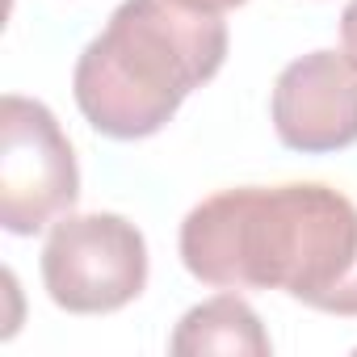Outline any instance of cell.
<instances>
[{"label": "cell", "mask_w": 357, "mask_h": 357, "mask_svg": "<svg viewBox=\"0 0 357 357\" xmlns=\"http://www.w3.org/2000/svg\"><path fill=\"white\" fill-rule=\"evenodd\" d=\"M176 248L215 290H286L332 315L357 269V206L324 181L219 190L185 215Z\"/></svg>", "instance_id": "6da1fadb"}, {"label": "cell", "mask_w": 357, "mask_h": 357, "mask_svg": "<svg viewBox=\"0 0 357 357\" xmlns=\"http://www.w3.org/2000/svg\"><path fill=\"white\" fill-rule=\"evenodd\" d=\"M227 26L176 0H122L109 26L80 51L72 93L84 122L109 139H147L181 101L219 76Z\"/></svg>", "instance_id": "7a4b0ae2"}, {"label": "cell", "mask_w": 357, "mask_h": 357, "mask_svg": "<svg viewBox=\"0 0 357 357\" xmlns=\"http://www.w3.org/2000/svg\"><path fill=\"white\" fill-rule=\"evenodd\" d=\"M80 198V168L59 118L9 93L0 101V227L9 236H38L72 215Z\"/></svg>", "instance_id": "3957f363"}, {"label": "cell", "mask_w": 357, "mask_h": 357, "mask_svg": "<svg viewBox=\"0 0 357 357\" xmlns=\"http://www.w3.org/2000/svg\"><path fill=\"white\" fill-rule=\"evenodd\" d=\"M43 286L72 315L122 311L147 286V240L109 211L63 215L43 244Z\"/></svg>", "instance_id": "277c9868"}, {"label": "cell", "mask_w": 357, "mask_h": 357, "mask_svg": "<svg viewBox=\"0 0 357 357\" xmlns=\"http://www.w3.org/2000/svg\"><path fill=\"white\" fill-rule=\"evenodd\" d=\"M273 130L290 151L324 155L357 143V63L340 51H311L273 84Z\"/></svg>", "instance_id": "5b68a950"}, {"label": "cell", "mask_w": 357, "mask_h": 357, "mask_svg": "<svg viewBox=\"0 0 357 357\" xmlns=\"http://www.w3.org/2000/svg\"><path fill=\"white\" fill-rule=\"evenodd\" d=\"M168 349L176 357H202V353L265 357L273 344H269V332L261 328V315L240 294H215L181 315Z\"/></svg>", "instance_id": "8992f818"}, {"label": "cell", "mask_w": 357, "mask_h": 357, "mask_svg": "<svg viewBox=\"0 0 357 357\" xmlns=\"http://www.w3.org/2000/svg\"><path fill=\"white\" fill-rule=\"evenodd\" d=\"M340 47H344V55L357 63V0H349L344 13H340Z\"/></svg>", "instance_id": "52a82bcc"}, {"label": "cell", "mask_w": 357, "mask_h": 357, "mask_svg": "<svg viewBox=\"0 0 357 357\" xmlns=\"http://www.w3.org/2000/svg\"><path fill=\"white\" fill-rule=\"evenodd\" d=\"M176 5H190V9H202V13H227V9L248 5V0H176Z\"/></svg>", "instance_id": "ba28073f"}]
</instances>
